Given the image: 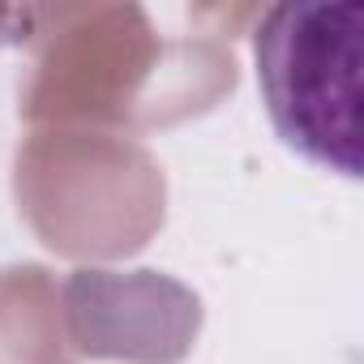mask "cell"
<instances>
[{
  "label": "cell",
  "instance_id": "1",
  "mask_svg": "<svg viewBox=\"0 0 364 364\" xmlns=\"http://www.w3.org/2000/svg\"><path fill=\"white\" fill-rule=\"evenodd\" d=\"M360 5H274L253 31L266 112L296 154L360 176Z\"/></svg>",
  "mask_w": 364,
  "mask_h": 364
}]
</instances>
